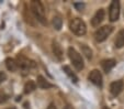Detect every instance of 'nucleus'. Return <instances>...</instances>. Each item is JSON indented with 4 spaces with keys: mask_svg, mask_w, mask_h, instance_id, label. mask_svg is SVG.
<instances>
[{
    "mask_svg": "<svg viewBox=\"0 0 124 109\" xmlns=\"http://www.w3.org/2000/svg\"><path fill=\"white\" fill-rule=\"evenodd\" d=\"M12 109H13V108H12Z\"/></svg>",
    "mask_w": 124,
    "mask_h": 109,
    "instance_id": "393cba45",
    "label": "nucleus"
},
{
    "mask_svg": "<svg viewBox=\"0 0 124 109\" xmlns=\"http://www.w3.org/2000/svg\"><path fill=\"white\" fill-rule=\"evenodd\" d=\"M31 9H32V13L34 14V17L36 18V20L41 22L43 24H46V19H45V10L43 5L40 1H35L33 0L31 2Z\"/></svg>",
    "mask_w": 124,
    "mask_h": 109,
    "instance_id": "f257e3e1",
    "label": "nucleus"
},
{
    "mask_svg": "<svg viewBox=\"0 0 124 109\" xmlns=\"http://www.w3.org/2000/svg\"><path fill=\"white\" fill-rule=\"evenodd\" d=\"M124 83L122 81H115L113 83H111L110 85V92L113 96H119L121 94V92L123 90Z\"/></svg>",
    "mask_w": 124,
    "mask_h": 109,
    "instance_id": "6e6552de",
    "label": "nucleus"
},
{
    "mask_svg": "<svg viewBox=\"0 0 124 109\" xmlns=\"http://www.w3.org/2000/svg\"><path fill=\"white\" fill-rule=\"evenodd\" d=\"M69 29L73 33H75L78 36L84 35L87 31L86 23L79 18H75V19H73L69 22Z\"/></svg>",
    "mask_w": 124,
    "mask_h": 109,
    "instance_id": "f03ea898",
    "label": "nucleus"
},
{
    "mask_svg": "<svg viewBox=\"0 0 124 109\" xmlns=\"http://www.w3.org/2000/svg\"><path fill=\"white\" fill-rule=\"evenodd\" d=\"M104 19V10L103 9H99L98 11L94 13V16L91 19V24L93 26H99V24L103 21Z\"/></svg>",
    "mask_w": 124,
    "mask_h": 109,
    "instance_id": "1a4fd4ad",
    "label": "nucleus"
},
{
    "mask_svg": "<svg viewBox=\"0 0 124 109\" xmlns=\"http://www.w3.org/2000/svg\"><path fill=\"white\" fill-rule=\"evenodd\" d=\"M16 63H18L20 68H22V69H29V68H32V67L36 66V64H35L34 62L29 59L28 57L23 56V55H18Z\"/></svg>",
    "mask_w": 124,
    "mask_h": 109,
    "instance_id": "423d86ee",
    "label": "nucleus"
},
{
    "mask_svg": "<svg viewBox=\"0 0 124 109\" xmlns=\"http://www.w3.org/2000/svg\"><path fill=\"white\" fill-rule=\"evenodd\" d=\"M63 71L65 72L66 74H67L68 77H69V78L71 79V82H73V83H77V82H78V77L73 73V72H71V69L69 68V66H67V65L63 66Z\"/></svg>",
    "mask_w": 124,
    "mask_h": 109,
    "instance_id": "4468645a",
    "label": "nucleus"
},
{
    "mask_svg": "<svg viewBox=\"0 0 124 109\" xmlns=\"http://www.w3.org/2000/svg\"><path fill=\"white\" fill-rule=\"evenodd\" d=\"M68 56H69L70 61H71L73 65L75 66V68L77 69V71H81V69L84 68V59H82L81 55L74 48L68 49Z\"/></svg>",
    "mask_w": 124,
    "mask_h": 109,
    "instance_id": "7ed1b4c3",
    "label": "nucleus"
},
{
    "mask_svg": "<svg viewBox=\"0 0 124 109\" xmlns=\"http://www.w3.org/2000/svg\"><path fill=\"white\" fill-rule=\"evenodd\" d=\"M113 31V26L111 25H104L99 28L98 30L94 32V39H96L98 42H103L104 40L108 39V36L112 33Z\"/></svg>",
    "mask_w": 124,
    "mask_h": 109,
    "instance_id": "20e7f679",
    "label": "nucleus"
},
{
    "mask_svg": "<svg viewBox=\"0 0 124 109\" xmlns=\"http://www.w3.org/2000/svg\"><path fill=\"white\" fill-rule=\"evenodd\" d=\"M6 66H7V68L9 69V71L11 72H16V69H18V67H19V65H18V63H16V61H14L13 59H6Z\"/></svg>",
    "mask_w": 124,
    "mask_h": 109,
    "instance_id": "ddd939ff",
    "label": "nucleus"
},
{
    "mask_svg": "<svg viewBox=\"0 0 124 109\" xmlns=\"http://www.w3.org/2000/svg\"><path fill=\"white\" fill-rule=\"evenodd\" d=\"M34 89H36V84L33 81H29L28 83L24 85V92H25V94H30V92H32Z\"/></svg>",
    "mask_w": 124,
    "mask_h": 109,
    "instance_id": "2eb2a0df",
    "label": "nucleus"
},
{
    "mask_svg": "<svg viewBox=\"0 0 124 109\" xmlns=\"http://www.w3.org/2000/svg\"><path fill=\"white\" fill-rule=\"evenodd\" d=\"M103 109H110V108H108V107H103Z\"/></svg>",
    "mask_w": 124,
    "mask_h": 109,
    "instance_id": "b1692460",
    "label": "nucleus"
},
{
    "mask_svg": "<svg viewBox=\"0 0 124 109\" xmlns=\"http://www.w3.org/2000/svg\"><path fill=\"white\" fill-rule=\"evenodd\" d=\"M8 98H9V95H7L3 90H0V104H2V102L7 101Z\"/></svg>",
    "mask_w": 124,
    "mask_h": 109,
    "instance_id": "6ab92c4d",
    "label": "nucleus"
},
{
    "mask_svg": "<svg viewBox=\"0 0 124 109\" xmlns=\"http://www.w3.org/2000/svg\"><path fill=\"white\" fill-rule=\"evenodd\" d=\"M88 78H89V81L91 82L92 84H94V85L99 86V87L102 86V75H101V73L98 69H93V71L90 72Z\"/></svg>",
    "mask_w": 124,
    "mask_h": 109,
    "instance_id": "0eeeda50",
    "label": "nucleus"
},
{
    "mask_svg": "<svg viewBox=\"0 0 124 109\" xmlns=\"http://www.w3.org/2000/svg\"><path fill=\"white\" fill-rule=\"evenodd\" d=\"M120 17V2L117 0H113L109 8V19L110 21L114 22L119 20Z\"/></svg>",
    "mask_w": 124,
    "mask_h": 109,
    "instance_id": "39448f33",
    "label": "nucleus"
},
{
    "mask_svg": "<svg viewBox=\"0 0 124 109\" xmlns=\"http://www.w3.org/2000/svg\"><path fill=\"white\" fill-rule=\"evenodd\" d=\"M6 79H7V75L3 72H0V84H2Z\"/></svg>",
    "mask_w": 124,
    "mask_h": 109,
    "instance_id": "aec40b11",
    "label": "nucleus"
},
{
    "mask_svg": "<svg viewBox=\"0 0 124 109\" xmlns=\"http://www.w3.org/2000/svg\"><path fill=\"white\" fill-rule=\"evenodd\" d=\"M38 87H40V88H42V89H47V88H51V87H53V85L52 84H49L48 82L46 81V79L43 77V76H38Z\"/></svg>",
    "mask_w": 124,
    "mask_h": 109,
    "instance_id": "f8f14e48",
    "label": "nucleus"
},
{
    "mask_svg": "<svg viewBox=\"0 0 124 109\" xmlns=\"http://www.w3.org/2000/svg\"><path fill=\"white\" fill-rule=\"evenodd\" d=\"M62 25H63V20H62V18L54 17V19H53V26H54L55 30L59 31L62 29Z\"/></svg>",
    "mask_w": 124,
    "mask_h": 109,
    "instance_id": "f3484780",
    "label": "nucleus"
},
{
    "mask_svg": "<svg viewBox=\"0 0 124 109\" xmlns=\"http://www.w3.org/2000/svg\"><path fill=\"white\" fill-rule=\"evenodd\" d=\"M81 48H82V53L86 55L87 59H91V57H92V51L90 50V48H88L87 45H82Z\"/></svg>",
    "mask_w": 124,
    "mask_h": 109,
    "instance_id": "a211bd4d",
    "label": "nucleus"
},
{
    "mask_svg": "<svg viewBox=\"0 0 124 109\" xmlns=\"http://www.w3.org/2000/svg\"><path fill=\"white\" fill-rule=\"evenodd\" d=\"M65 109H70V107H69V106H67V107H65Z\"/></svg>",
    "mask_w": 124,
    "mask_h": 109,
    "instance_id": "5701e85b",
    "label": "nucleus"
},
{
    "mask_svg": "<svg viewBox=\"0 0 124 109\" xmlns=\"http://www.w3.org/2000/svg\"><path fill=\"white\" fill-rule=\"evenodd\" d=\"M75 7L77 8V10L81 11V10L85 8V5H84V3H78V2H75Z\"/></svg>",
    "mask_w": 124,
    "mask_h": 109,
    "instance_id": "412c9836",
    "label": "nucleus"
},
{
    "mask_svg": "<svg viewBox=\"0 0 124 109\" xmlns=\"http://www.w3.org/2000/svg\"><path fill=\"white\" fill-rule=\"evenodd\" d=\"M53 52L56 55L58 59H62V55H63V50H62L61 45L57 42H53Z\"/></svg>",
    "mask_w": 124,
    "mask_h": 109,
    "instance_id": "dca6fc26",
    "label": "nucleus"
},
{
    "mask_svg": "<svg viewBox=\"0 0 124 109\" xmlns=\"http://www.w3.org/2000/svg\"><path fill=\"white\" fill-rule=\"evenodd\" d=\"M47 109H56V107H55L53 104H51V105L48 106V108H47Z\"/></svg>",
    "mask_w": 124,
    "mask_h": 109,
    "instance_id": "4be33fe9",
    "label": "nucleus"
},
{
    "mask_svg": "<svg viewBox=\"0 0 124 109\" xmlns=\"http://www.w3.org/2000/svg\"><path fill=\"white\" fill-rule=\"evenodd\" d=\"M115 64H116V62H115L114 59H103V61L101 62V66H102L103 71H104L105 73H109V72L115 66Z\"/></svg>",
    "mask_w": 124,
    "mask_h": 109,
    "instance_id": "9d476101",
    "label": "nucleus"
},
{
    "mask_svg": "<svg viewBox=\"0 0 124 109\" xmlns=\"http://www.w3.org/2000/svg\"><path fill=\"white\" fill-rule=\"evenodd\" d=\"M115 48L116 49H121L124 46V29H122L121 31H119V33L116 35V39L114 41Z\"/></svg>",
    "mask_w": 124,
    "mask_h": 109,
    "instance_id": "9b49d317",
    "label": "nucleus"
}]
</instances>
